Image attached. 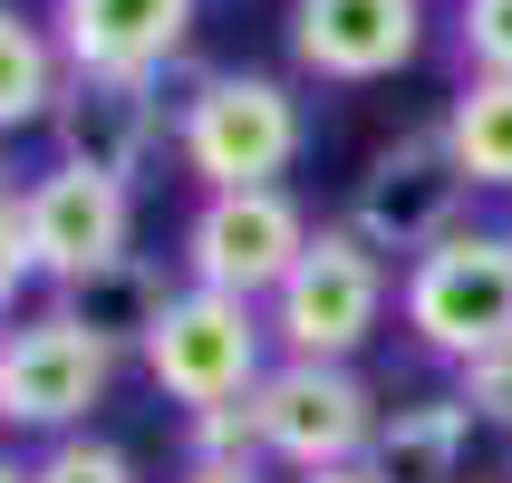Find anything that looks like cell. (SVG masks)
<instances>
[{
	"mask_svg": "<svg viewBox=\"0 0 512 483\" xmlns=\"http://www.w3.org/2000/svg\"><path fill=\"white\" fill-rule=\"evenodd\" d=\"M310 145V116L271 68H203L174 97V155L203 194H271Z\"/></svg>",
	"mask_w": 512,
	"mask_h": 483,
	"instance_id": "cell-1",
	"label": "cell"
},
{
	"mask_svg": "<svg viewBox=\"0 0 512 483\" xmlns=\"http://www.w3.org/2000/svg\"><path fill=\"white\" fill-rule=\"evenodd\" d=\"M397 310H406V339L426 358H484V348L512 339V232L503 223H464L445 232L426 261H406L397 281Z\"/></svg>",
	"mask_w": 512,
	"mask_h": 483,
	"instance_id": "cell-2",
	"label": "cell"
},
{
	"mask_svg": "<svg viewBox=\"0 0 512 483\" xmlns=\"http://www.w3.org/2000/svg\"><path fill=\"white\" fill-rule=\"evenodd\" d=\"M261 319H271V348H281V358L348 368V358L377 339V319H387V261L348 223H319L310 252L290 261V281L261 300Z\"/></svg>",
	"mask_w": 512,
	"mask_h": 483,
	"instance_id": "cell-3",
	"label": "cell"
},
{
	"mask_svg": "<svg viewBox=\"0 0 512 483\" xmlns=\"http://www.w3.org/2000/svg\"><path fill=\"white\" fill-rule=\"evenodd\" d=\"M136 358L184 416L261 397V377L281 368V358H271V319H261L252 300H223V290H194V281L174 290V310L155 319V339H145Z\"/></svg>",
	"mask_w": 512,
	"mask_h": 483,
	"instance_id": "cell-4",
	"label": "cell"
},
{
	"mask_svg": "<svg viewBox=\"0 0 512 483\" xmlns=\"http://www.w3.org/2000/svg\"><path fill=\"white\" fill-rule=\"evenodd\" d=\"M116 387V348L87 339L78 319H68V300H49V310H29L0 329V426L20 435H87V416L107 406Z\"/></svg>",
	"mask_w": 512,
	"mask_h": 483,
	"instance_id": "cell-5",
	"label": "cell"
},
{
	"mask_svg": "<svg viewBox=\"0 0 512 483\" xmlns=\"http://www.w3.org/2000/svg\"><path fill=\"white\" fill-rule=\"evenodd\" d=\"M464 203H474V184H464L445 126H406V136H387L368 155V174L348 184V232H358L377 261L387 252L426 261L445 232H464Z\"/></svg>",
	"mask_w": 512,
	"mask_h": 483,
	"instance_id": "cell-6",
	"label": "cell"
},
{
	"mask_svg": "<svg viewBox=\"0 0 512 483\" xmlns=\"http://www.w3.org/2000/svg\"><path fill=\"white\" fill-rule=\"evenodd\" d=\"M261 464H290V474H339V464H368L377 416L387 406L368 397L358 368H319V358H281L261 377Z\"/></svg>",
	"mask_w": 512,
	"mask_h": 483,
	"instance_id": "cell-7",
	"label": "cell"
},
{
	"mask_svg": "<svg viewBox=\"0 0 512 483\" xmlns=\"http://www.w3.org/2000/svg\"><path fill=\"white\" fill-rule=\"evenodd\" d=\"M20 232H29V271L68 300L136 252V194L87 165H39L20 184Z\"/></svg>",
	"mask_w": 512,
	"mask_h": 483,
	"instance_id": "cell-8",
	"label": "cell"
},
{
	"mask_svg": "<svg viewBox=\"0 0 512 483\" xmlns=\"http://www.w3.org/2000/svg\"><path fill=\"white\" fill-rule=\"evenodd\" d=\"M310 232L319 223L290 203V184H271V194H203L194 223H184V281L261 310L290 281V261L310 252Z\"/></svg>",
	"mask_w": 512,
	"mask_h": 483,
	"instance_id": "cell-9",
	"label": "cell"
},
{
	"mask_svg": "<svg viewBox=\"0 0 512 483\" xmlns=\"http://www.w3.org/2000/svg\"><path fill=\"white\" fill-rule=\"evenodd\" d=\"M49 145H58V165H87V174H107V184L136 194V174L174 145L165 78H78L68 68V87L49 107Z\"/></svg>",
	"mask_w": 512,
	"mask_h": 483,
	"instance_id": "cell-10",
	"label": "cell"
},
{
	"mask_svg": "<svg viewBox=\"0 0 512 483\" xmlns=\"http://www.w3.org/2000/svg\"><path fill=\"white\" fill-rule=\"evenodd\" d=\"M426 0H290V68L329 87H377L416 68Z\"/></svg>",
	"mask_w": 512,
	"mask_h": 483,
	"instance_id": "cell-11",
	"label": "cell"
},
{
	"mask_svg": "<svg viewBox=\"0 0 512 483\" xmlns=\"http://www.w3.org/2000/svg\"><path fill=\"white\" fill-rule=\"evenodd\" d=\"M203 0H49V39L78 78H165L194 49Z\"/></svg>",
	"mask_w": 512,
	"mask_h": 483,
	"instance_id": "cell-12",
	"label": "cell"
},
{
	"mask_svg": "<svg viewBox=\"0 0 512 483\" xmlns=\"http://www.w3.org/2000/svg\"><path fill=\"white\" fill-rule=\"evenodd\" d=\"M464 455H474V406L464 397H397L377 416L368 474L377 483H455Z\"/></svg>",
	"mask_w": 512,
	"mask_h": 483,
	"instance_id": "cell-13",
	"label": "cell"
},
{
	"mask_svg": "<svg viewBox=\"0 0 512 483\" xmlns=\"http://www.w3.org/2000/svg\"><path fill=\"white\" fill-rule=\"evenodd\" d=\"M58 87H68V58H58V39H49V10L0 0V145L29 136V126H49Z\"/></svg>",
	"mask_w": 512,
	"mask_h": 483,
	"instance_id": "cell-14",
	"label": "cell"
},
{
	"mask_svg": "<svg viewBox=\"0 0 512 483\" xmlns=\"http://www.w3.org/2000/svg\"><path fill=\"white\" fill-rule=\"evenodd\" d=\"M165 310H174V281H165V261H145V252H126L116 271H97L87 290H68V319H78L87 339H107L116 358L155 339Z\"/></svg>",
	"mask_w": 512,
	"mask_h": 483,
	"instance_id": "cell-15",
	"label": "cell"
},
{
	"mask_svg": "<svg viewBox=\"0 0 512 483\" xmlns=\"http://www.w3.org/2000/svg\"><path fill=\"white\" fill-rule=\"evenodd\" d=\"M435 126H445L474 194H512V78H464Z\"/></svg>",
	"mask_w": 512,
	"mask_h": 483,
	"instance_id": "cell-16",
	"label": "cell"
},
{
	"mask_svg": "<svg viewBox=\"0 0 512 483\" xmlns=\"http://www.w3.org/2000/svg\"><path fill=\"white\" fill-rule=\"evenodd\" d=\"M455 49H464V78H512V0H464Z\"/></svg>",
	"mask_w": 512,
	"mask_h": 483,
	"instance_id": "cell-17",
	"label": "cell"
},
{
	"mask_svg": "<svg viewBox=\"0 0 512 483\" xmlns=\"http://www.w3.org/2000/svg\"><path fill=\"white\" fill-rule=\"evenodd\" d=\"M29 483H136V464H126V445H107V435H58L49 455L29 464Z\"/></svg>",
	"mask_w": 512,
	"mask_h": 483,
	"instance_id": "cell-18",
	"label": "cell"
},
{
	"mask_svg": "<svg viewBox=\"0 0 512 483\" xmlns=\"http://www.w3.org/2000/svg\"><path fill=\"white\" fill-rule=\"evenodd\" d=\"M184 445H194V464H261L252 397H242V406H213V416H184Z\"/></svg>",
	"mask_w": 512,
	"mask_h": 483,
	"instance_id": "cell-19",
	"label": "cell"
},
{
	"mask_svg": "<svg viewBox=\"0 0 512 483\" xmlns=\"http://www.w3.org/2000/svg\"><path fill=\"white\" fill-rule=\"evenodd\" d=\"M455 397L474 406V426H503L512 435V339L484 348V358H464V368H455Z\"/></svg>",
	"mask_w": 512,
	"mask_h": 483,
	"instance_id": "cell-20",
	"label": "cell"
},
{
	"mask_svg": "<svg viewBox=\"0 0 512 483\" xmlns=\"http://www.w3.org/2000/svg\"><path fill=\"white\" fill-rule=\"evenodd\" d=\"M39 281L29 271V232H20V194H0V319L20 310V290Z\"/></svg>",
	"mask_w": 512,
	"mask_h": 483,
	"instance_id": "cell-21",
	"label": "cell"
},
{
	"mask_svg": "<svg viewBox=\"0 0 512 483\" xmlns=\"http://www.w3.org/2000/svg\"><path fill=\"white\" fill-rule=\"evenodd\" d=\"M174 483H261V464H184Z\"/></svg>",
	"mask_w": 512,
	"mask_h": 483,
	"instance_id": "cell-22",
	"label": "cell"
},
{
	"mask_svg": "<svg viewBox=\"0 0 512 483\" xmlns=\"http://www.w3.org/2000/svg\"><path fill=\"white\" fill-rule=\"evenodd\" d=\"M290 483H377L368 464H339V474H290Z\"/></svg>",
	"mask_w": 512,
	"mask_h": 483,
	"instance_id": "cell-23",
	"label": "cell"
},
{
	"mask_svg": "<svg viewBox=\"0 0 512 483\" xmlns=\"http://www.w3.org/2000/svg\"><path fill=\"white\" fill-rule=\"evenodd\" d=\"M0 483H29V464H10V455H0Z\"/></svg>",
	"mask_w": 512,
	"mask_h": 483,
	"instance_id": "cell-24",
	"label": "cell"
},
{
	"mask_svg": "<svg viewBox=\"0 0 512 483\" xmlns=\"http://www.w3.org/2000/svg\"><path fill=\"white\" fill-rule=\"evenodd\" d=\"M503 483H512V455H503Z\"/></svg>",
	"mask_w": 512,
	"mask_h": 483,
	"instance_id": "cell-25",
	"label": "cell"
}]
</instances>
